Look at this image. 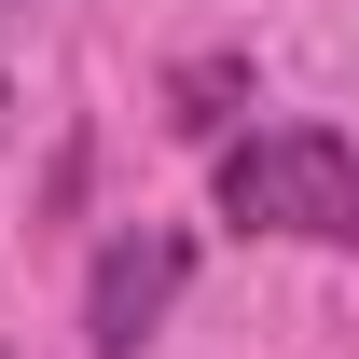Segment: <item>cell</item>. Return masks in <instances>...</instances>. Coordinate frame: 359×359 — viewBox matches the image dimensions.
<instances>
[{
  "label": "cell",
  "mask_w": 359,
  "mask_h": 359,
  "mask_svg": "<svg viewBox=\"0 0 359 359\" xmlns=\"http://www.w3.org/2000/svg\"><path fill=\"white\" fill-rule=\"evenodd\" d=\"M180 276H194V235H180V222L111 235V249H97V290H83V346H97V359H138L152 318L180 304Z\"/></svg>",
  "instance_id": "obj_2"
},
{
  "label": "cell",
  "mask_w": 359,
  "mask_h": 359,
  "mask_svg": "<svg viewBox=\"0 0 359 359\" xmlns=\"http://www.w3.org/2000/svg\"><path fill=\"white\" fill-rule=\"evenodd\" d=\"M222 222L359 249V152H346L332 125H263V138H235V152H222Z\"/></svg>",
  "instance_id": "obj_1"
}]
</instances>
